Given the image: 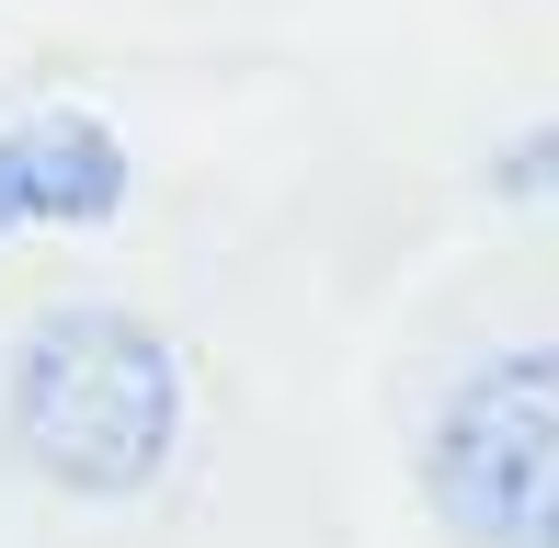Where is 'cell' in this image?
Masks as SVG:
<instances>
[{"label":"cell","instance_id":"obj_3","mask_svg":"<svg viewBox=\"0 0 559 548\" xmlns=\"http://www.w3.org/2000/svg\"><path fill=\"white\" fill-rule=\"evenodd\" d=\"M138 194V160L92 104H35L0 127V240L12 229H104Z\"/></svg>","mask_w":559,"mask_h":548},{"label":"cell","instance_id":"obj_1","mask_svg":"<svg viewBox=\"0 0 559 548\" xmlns=\"http://www.w3.org/2000/svg\"><path fill=\"white\" fill-rule=\"evenodd\" d=\"M0 434L69 503H138V491H160L171 445H183V355L160 320L69 297L12 343Z\"/></svg>","mask_w":559,"mask_h":548},{"label":"cell","instance_id":"obj_4","mask_svg":"<svg viewBox=\"0 0 559 548\" xmlns=\"http://www.w3.org/2000/svg\"><path fill=\"white\" fill-rule=\"evenodd\" d=\"M491 194H559V127H537V138H514L491 160Z\"/></svg>","mask_w":559,"mask_h":548},{"label":"cell","instance_id":"obj_2","mask_svg":"<svg viewBox=\"0 0 559 548\" xmlns=\"http://www.w3.org/2000/svg\"><path fill=\"white\" fill-rule=\"evenodd\" d=\"M423 491L468 548H559V343H514L445 389Z\"/></svg>","mask_w":559,"mask_h":548}]
</instances>
